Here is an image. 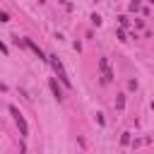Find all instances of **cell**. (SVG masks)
<instances>
[{
    "mask_svg": "<svg viewBox=\"0 0 154 154\" xmlns=\"http://www.w3.org/2000/svg\"><path fill=\"white\" fill-rule=\"evenodd\" d=\"M48 63H51V67H53V72H55V77L65 84V87H72V82H70V77H67V72H65V65H63V60L58 58V55H48Z\"/></svg>",
    "mask_w": 154,
    "mask_h": 154,
    "instance_id": "obj_1",
    "label": "cell"
},
{
    "mask_svg": "<svg viewBox=\"0 0 154 154\" xmlns=\"http://www.w3.org/2000/svg\"><path fill=\"white\" fill-rule=\"evenodd\" d=\"M10 113H12V118H14V125H17V130H19V135L22 137H29V123H26V118H24V113L12 103L10 106Z\"/></svg>",
    "mask_w": 154,
    "mask_h": 154,
    "instance_id": "obj_2",
    "label": "cell"
},
{
    "mask_svg": "<svg viewBox=\"0 0 154 154\" xmlns=\"http://www.w3.org/2000/svg\"><path fill=\"white\" fill-rule=\"evenodd\" d=\"M99 70H101V84H111V82H113V72H111V67H108V60H106V58H101V60H99Z\"/></svg>",
    "mask_w": 154,
    "mask_h": 154,
    "instance_id": "obj_3",
    "label": "cell"
},
{
    "mask_svg": "<svg viewBox=\"0 0 154 154\" xmlns=\"http://www.w3.org/2000/svg\"><path fill=\"white\" fill-rule=\"evenodd\" d=\"M24 41H26V48H31V51H34V55H36L38 60H43V63H48V58H46V53L41 51V46H38V43H34L31 38H24Z\"/></svg>",
    "mask_w": 154,
    "mask_h": 154,
    "instance_id": "obj_4",
    "label": "cell"
},
{
    "mask_svg": "<svg viewBox=\"0 0 154 154\" xmlns=\"http://www.w3.org/2000/svg\"><path fill=\"white\" fill-rule=\"evenodd\" d=\"M48 87H51V91H53V96H55V101L60 103V101L65 99V94H63V89L58 87V79H55V77H51V79H48Z\"/></svg>",
    "mask_w": 154,
    "mask_h": 154,
    "instance_id": "obj_5",
    "label": "cell"
},
{
    "mask_svg": "<svg viewBox=\"0 0 154 154\" xmlns=\"http://www.w3.org/2000/svg\"><path fill=\"white\" fill-rule=\"evenodd\" d=\"M116 108H118V111L125 108V94H118V96H116Z\"/></svg>",
    "mask_w": 154,
    "mask_h": 154,
    "instance_id": "obj_6",
    "label": "cell"
},
{
    "mask_svg": "<svg viewBox=\"0 0 154 154\" xmlns=\"http://www.w3.org/2000/svg\"><path fill=\"white\" fill-rule=\"evenodd\" d=\"M120 144H123V147H128V144H130V132H123V137H120Z\"/></svg>",
    "mask_w": 154,
    "mask_h": 154,
    "instance_id": "obj_7",
    "label": "cell"
},
{
    "mask_svg": "<svg viewBox=\"0 0 154 154\" xmlns=\"http://www.w3.org/2000/svg\"><path fill=\"white\" fill-rule=\"evenodd\" d=\"M128 89L135 91V89H137V79H128Z\"/></svg>",
    "mask_w": 154,
    "mask_h": 154,
    "instance_id": "obj_8",
    "label": "cell"
},
{
    "mask_svg": "<svg viewBox=\"0 0 154 154\" xmlns=\"http://www.w3.org/2000/svg\"><path fill=\"white\" fill-rule=\"evenodd\" d=\"M137 10H140V2L132 0V2H130V12H137Z\"/></svg>",
    "mask_w": 154,
    "mask_h": 154,
    "instance_id": "obj_9",
    "label": "cell"
},
{
    "mask_svg": "<svg viewBox=\"0 0 154 154\" xmlns=\"http://www.w3.org/2000/svg\"><path fill=\"white\" fill-rule=\"evenodd\" d=\"M91 24H96V26H101V17H99V14H91Z\"/></svg>",
    "mask_w": 154,
    "mask_h": 154,
    "instance_id": "obj_10",
    "label": "cell"
},
{
    "mask_svg": "<svg viewBox=\"0 0 154 154\" xmlns=\"http://www.w3.org/2000/svg\"><path fill=\"white\" fill-rule=\"evenodd\" d=\"M0 53H2V55H7V53H10V48H7L2 41H0Z\"/></svg>",
    "mask_w": 154,
    "mask_h": 154,
    "instance_id": "obj_11",
    "label": "cell"
},
{
    "mask_svg": "<svg viewBox=\"0 0 154 154\" xmlns=\"http://www.w3.org/2000/svg\"><path fill=\"white\" fill-rule=\"evenodd\" d=\"M116 36H118L120 41H128V38H125V31H123V29H118V34H116Z\"/></svg>",
    "mask_w": 154,
    "mask_h": 154,
    "instance_id": "obj_12",
    "label": "cell"
},
{
    "mask_svg": "<svg viewBox=\"0 0 154 154\" xmlns=\"http://www.w3.org/2000/svg\"><path fill=\"white\" fill-rule=\"evenodd\" d=\"M0 22H10V14L7 12H0Z\"/></svg>",
    "mask_w": 154,
    "mask_h": 154,
    "instance_id": "obj_13",
    "label": "cell"
},
{
    "mask_svg": "<svg viewBox=\"0 0 154 154\" xmlns=\"http://www.w3.org/2000/svg\"><path fill=\"white\" fill-rule=\"evenodd\" d=\"M149 2H152V5H154V0H149Z\"/></svg>",
    "mask_w": 154,
    "mask_h": 154,
    "instance_id": "obj_14",
    "label": "cell"
}]
</instances>
